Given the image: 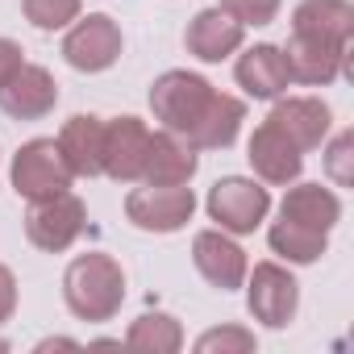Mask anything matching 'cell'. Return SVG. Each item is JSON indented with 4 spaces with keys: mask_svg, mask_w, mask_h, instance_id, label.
<instances>
[{
    "mask_svg": "<svg viewBox=\"0 0 354 354\" xmlns=\"http://www.w3.org/2000/svg\"><path fill=\"white\" fill-rule=\"evenodd\" d=\"M242 38H246V26L234 21L225 9H205L188 21L184 30V46L201 59V63H221L230 59L234 50H242Z\"/></svg>",
    "mask_w": 354,
    "mask_h": 354,
    "instance_id": "14",
    "label": "cell"
},
{
    "mask_svg": "<svg viewBox=\"0 0 354 354\" xmlns=\"http://www.w3.org/2000/svg\"><path fill=\"white\" fill-rule=\"evenodd\" d=\"M71 167L59 150L55 138H34L17 150L13 158V192L26 196V201H46V196H59L71 188Z\"/></svg>",
    "mask_w": 354,
    "mask_h": 354,
    "instance_id": "3",
    "label": "cell"
},
{
    "mask_svg": "<svg viewBox=\"0 0 354 354\" xmlns=\"http://www.w3.org/2000/svg\"><path fill=\"white\" fill-rule=\"evenodd\" d=\"M196 213V196L192 188H138L125 196V217L146 230V234H175L184 230Z\"/></svg>",
    "mask_w": 354,
    "mask_h": 354,
    "instance_id": "6",
    "label": "cell"
},
{
    "mask_svg": "<svg viewBox=\"0 0 354 354\" xmlns=\"http://www.w3.org/2000/svg\"><path fill=\"white\" fill-rule=\"evenodd\" d=\"M0 350H9V342H5V337H0Z\"/></svg>",
    "mask_w": 354,
    "mask_h": 354,
    "instance_id": "31",
    "label": "cell"
},
{
    "mask_svg": "<svg viewBox=\"0 0 354 354\" xmlns=\"http://www.w3.org/2000/svg\"><path fill=\"white\" fill-rule=\"evenodd\" d=\"M196 350L201 354H209V350H234V354H246V350H254V333H246V329H238V325H225V329H209L201 342H196Z\"/></svg>",
    "mask_w": 354,
    "mask_h": 354,
    "instance_id": "26",
    "label": "cell"
},
{
    "mask_svg": "<svg viewBox=\"0 0 354 354\" xmlns=\"http://www.w3.org/2000/svg\"><path fill=\"white\" fill-rule=\"evenodd\" d=\"M100 142H104V121L92 117V113H80L63 125L59 150H63L71 175H84V180L100 175Z\"/></svg>",
    "mask_w": 354,
    "mask_h": 354,
    "instance_id": "19",
    "label": "cell"
},
{
    "mask_svg": "<svg viewBox=\"0 0 354 354\" xmlns=\"http://www.w3.org/2000/svg\"><path fill=\"white\" fill-rule=\"evenodd\" d=\"M234 75H238V84H242L254 100H279V96L288 92V84H292L288 63H283V50L271 46V42L250 46V50L238 59Z\"/></svg>",
    "mask_w": 354,
    "mask_h": 354,
    "instance_id": "16",
    "label": "cell"
},
{
    "mask_svg": "<svg viewBox=\"0 0 354 354\" xmlns=\"http://www.w3.org/2000/svg\"><path fill=\"white\" fill-rule=\"evenodd\" d=\"M296 304H300V283L292 279V271H283L279 263H259L246 288L250 317L271 329H283L296 317Z\"/></svg>",
    "mask_w": 354,
    "mask_h": 354,
    "instance_id": "7",
    "label": "cell"
},
{
    "mask_svg": "<svg viewBox=\"0 0 354 354\" xmlns=\"http://www.w3.org/2000/svg\"><path fill=\"white\" fill-rule=\"evenodd\" d=\"M350 142H354L350 133H337L333 146H329V158H325V162H329V175H333L342 188L350 184V167H346V158H350Z\"/></svg>",
    "mask_w": 354,
    "mask_h": 354,
    "instance_id": "27",
    "label": "cell"
},
{
    "mask_svg": "<svg viewBox=\"0 0 354 354\" xmlns=\"http://www.w3.org/2000/svg\"><path fill=\"white\" fill-rule=\"evenodd\" d=\"M350 30H354L350 0H300L296 13H292V34H300V38L350 46Z\"/></svg>",
    "mask_w": 354,
    "mask_h": 354,
    "instance_id": "18",
    "label": "cell"
},
{
    "mask_svg": "<svg viewBox=\"0 0 354 354\" xmlns=\"http://www.w3.org/2000/svg\"><path fill=\"white\" fill-rule=\"evenodd\" d=\"M146 146H150V129L138 117H113L104 121V142H100V175L117 184H133L146 162Z\"/></svg>",
    "mask_w": 354,
    "mask_h": 354,
    "instance_id": "8",
    "label": "cell"
},
{
    "mask_svg": "<svg viewBox=\"0 0 354 354\" xmlns=\"http://www.w3.org/2000/svg\"><path fill=\"white\" fill-rule=\"evenodd\" d=\"M213 84L205 75H192V71H162L150 88V109L154 117L162 121V129L171 133H192L201 125V117L209 113L213 104Z\"/></svg>",
    "mask_w": 354,
    "mask_h": 354,
    "instance_id": "2",
    "label": "cell"
},
{
    "mask_svg": "<svg viewBox=\"0 0 354 354\" xmlns=\"http://www.w3.org/2000/svg\"><path fill=\"white\" fill-rule=\"evenodd\" d=\"M21 63H26V59H21V46H17L13 38H0V88H5V84L17 75Z\"/></svg>",
    "mask_w": 354,
    "mask_h": 354,
    "instance_id": "28",
    "label": "cell"
},
{
    "mask_svg": "<svg viewBox=\"0 0 354 354\" xmlns=\"http://www.w3.org/2000/svg\"><path fill=\"white\" fill-rule=\"evenodd\" d=\"M55 104H59V84L38 63H21L17 75L0 88V109H5L9 117H17V121H38Z\"/></svg>",
    "mask_w": 354,
    "mask_h": 354,
    "instance_id": "12",
    "label": "cell"
},
{
    "mask_svg": "<svg viewBox=\"0 0 354 354\" xmlns=\"http://www.w3.org/2000/svg\"><path fill=\"white\" fill-rule=\"evenodd\" d=\"M271 125H279L300 150H317L329 133V104L317 100V96H288L271 109L267 117Z\"/></svg>",
    "mask_w": 354,
    "mask_h": 354,
    "instance_id": "17",
    "label": "cell"
},
{
    "mask_svg": "<svg viewBox=\"0 0 354 354\" xmlns=\"http://www.w3.org/2000/svg\"><path fill=\"white\" fill-rule=\"evenodd\" d=\"M192 263H196V271H201L213 288H221V292H234V288L246 283V250H242L238 242H230L225 230H205V234H196V242H192Z\"/></svg>",
    "mask_w": 354,
    "mask_h": 354,
    "instance_id": "13",
    "label": "cell"
},
{
    "mask_svg": "<svg viewBox=\"0 0 354 354\" xmlns=\"http://www.w3.org/2000/svg\"><path fill=\"white\" fill-rule=\"evenodd\" d=\"M209 217L225 230V234H254L271 209V192L254 180H242V175H230V180H217L209 192Z\"/></svg>",
    "mask_w": 354,
    "mask_h": 354,
    "instance_id": "5",
    "label": "cell"
},
{
    "mask_svg": "<svg viewBox=\"0 0 354 354\" xmlns=\"http://www.w3.org/2000/svg\"><path fill=\"white\" fill-rule=\"evenodd\" d=\"M196 167H201L196 146H192L184 133L158 129V133H150L146 162H142V175H138V180H142L146 188H184L192 175H196Z\"/></svg>",
    "mask_w": 354,
    "mask_h": 354,
    "instance_id": "9",
    "label": "cell"
},
{
    "mask_svg": "<svg viewBox=\"0 0 354 354\" xmlns=\"http://www.w3.org/2000/svg\"><path fill=\"white\" fill-rule=\"evenodd\" d=\"M279 217L292 221V225L329 234V230L337 225V217H342V201H337L329 188H321V184H300V188H292V192L283 196Z\"/></svg>",
    "mask_w": 354,
    "mask_h": 354,
    "instance_id": "20",
    "label": "cell"
},
{
    "mask_svg": "<svg viewBox=\"0 0 354 354\" xmlns=\"http://www.w3.org/2000/svg\"><path fill=\"white\" fill-rule=\"evenodd\" d=\"M13 308H17V279H13V271L5 263H0V325L13 317Z\"/></svg>",
    "mask_w": 354,
    "mask_h": 354,
    "instance_id": "29",
    "label": "cell"
},
{
    "mask_svg": "<svg viewBox=\"0 0 354 354\" xmlns=\"http://www.w3.org/2000/svg\"><path fill=\"white\" fill-rule=\"evenodd\" d=\"M283 0H221V9L242 26H271Z\"/></svg>",
    "mask_w": 354,
    "mask_h": 354,
    "instance_id": "25",
    "label": "cell"
},
{
    "mask_svg": "<svg viewBox=\"0 0 354 354\" xmlns=\"http://www.w3.org/2000/svg\"><path fill=\"white\" fill-rule=\"evenodd\" d=\"M283 63H288V75L296 84H333L346 67V46H333V42H321V38H300L292 34V42L283 46Z\"/></svg>",
    "mask_w": 354,
    "mask_h": 354,
    "instance_id": "15",
    "label": "cell"
},
{
    "mask_svg": "<svg viewBox=\"0 0 354 354\" xmlns=\"http://www.w3.org/2000/svg\"><path fill=\"white\" fill-rule=\"evenodd\" d=\"M55 346H59V350H75V342H67V337H50V342H42L38 350H55Z\"/></svg>",
    "mask_w": 354,
    "mask_h": 354,
    "instance_id": "30",
    "label": "cell"
},
{
    "mask_svg": "<svg viewBox=\"0 0 354 354\" xmlns=\"http://www.w3.org/2000/svg\"><path fill=\"white\" fill-rule=\"evenodd\" d=\"M325 238H329V234H317V230L292 225V221H283V217H279V221L271 225V234H267L271 250L283 254L288 263H317V259L325 254Z\"/></svg>",
    "mask_w": 354,
    "mask_h": 354,
    "instance_id": "23",
    "label": "cell"
},
{
    "mask_svg": "<svg viewBox=\"0 0 354 354\" xmlns=\"http://www.w3.org/2000/svg\"><path fill=\"white\" fill-rule=\"evenodd\" d=\"M26 21L38 30H63L80 21V0H21Z\"/></svg>",
    "mask_w": 354,
    "mask_h": 354,
    "instance_id": "24",
    "label": "cell"
},
{
    "mask_svg": "<svg viewBox=\"0 0 354 354\" xmlns=\"http://www.w3.org/2000/svg\"><path fill=\"white\" fill-rule=\"evenodd\" d=\"M63 296L80 321H113L125 300V271L109 254H80L63 275Z\"/></svg>",
    "mask_w": 354,
    "mask_h": 354,
    "instance_id": "1",
    "label": "cell"
},
{
    "mask_svg": "<svg viewBox=\"0 0 354 354\" xmlns=\"http://www.w3.org/2000/svg\"><path fill=\"white\" fill-rule=\"evenodd\" d=\"M125 346L138 350V354H175L184 346V329H180V321L167 317V313H142L129 325Z\"/></svg>",
    "mask_w": 354,
    "mask_h": 354,
    "instance_id": "22",
    "label": "cell"
},
{
    "mask_svg": "<svg viewBox=\"0 0 354 354\" xmlns=\"http://www.w3.org/2000/svg\"><path fill=\"white\" fill-rule=\"evenodd\" d=\"M88 230V209L80 196L71 192H59V196H46V201H30V213H26V238L46 250V254H63L80 234Z\"/></svg>",
    "mask_w": 354,
    "mask_h": 354,
    "instance_id": "4",
    "label": "cell"
},
{
    "mask_svg": "<svg viewBox=\"0 0 354 354\" xmlns=\"http://www.w3.org/2000/svg\"><path fill=\"white\" fill-rule=\"evenodd\" d=\"M63 59L75 71H104L121 59V30L113 17L92 13L63 38Z\"/></svg>",
    "mask_w": 354,
    "mask_h": 354,
    "instance_id": "10",
    "label": "cell"
},
{
    "mask_svg": "<svg viewBox=\"0 0 354 354\" xmlns=\"http://www.w3.org/2000/svg\"><path fill=\"white\" fill-rule=\"evenodd\" d=\"M242 121H246V104H242L238 96L217 92L213 104H209V113L201 117V125L188 133V142H192L196 150H225V146H234Z\"/></svg>",
    "mask_w": 354,
    "mask_h": 354,
    "instance_id": "21",
    "label": "cell"
},
{
    "mask_svg": "<svg viewBox=\"0 0 354 354\" xmlns=\"http://www.w3.org/2000/svg\"><path fill=\"white\" fill-rule=\"evenodd\" d=\"M246 158L254 167V175L263 184H292L300 167H304V150L271 121H263L254 133H250V146H246Z\"/></svg>",
    "mask_w": 354,
    "mask_h": 354,
    "instance_id": "11",
    "label": "cell"
}]
</instances>
